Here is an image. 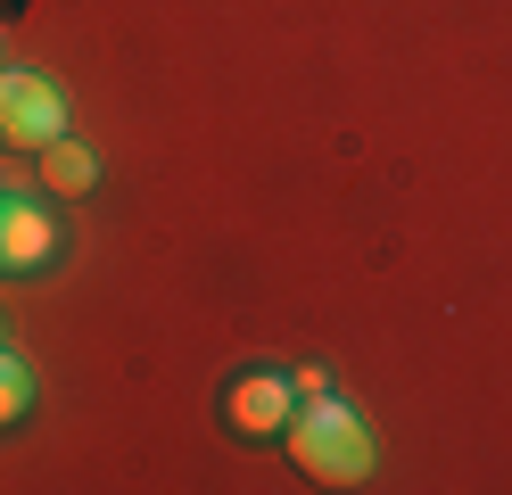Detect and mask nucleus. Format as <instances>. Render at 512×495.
Masks as SVG:
<instances>
[{
    "label": "nucleus",
    "mask_w": 512,
    "mask_h": 495,
    "mask_svg": "<svg viewBox=\"0 0 512 495\" xmlns=\"http://www.w3.org/2000/svg\"><path fill=\"white\" fill-rule=\"evenodd\" d=\"M42 182H50L58 198H83L91 182H100V157H91L83 141H67V132H58V141L42 149Z\"/></svg>",
    "instance_id": "39448f33"
},
{
    "label": "nucleus",
    "mask_w": 512,
    "mask_h": 495,
    "mask_svg": "<svg viewBox=\"0 0 512 495\" xmlns=\"http://www.w3.org/2000/svg\"><path fill=\"white\" fill-rule=\"evenodd\" d=\"M290 454H298V471L306 479H323V487H364L372 479V429L364 413H347L339 396H298V413H290Z\"/></svg>",
    "instance_id": "f257e3e1"
},
{
    "label": "nucleus",
    "mask_w": 512,
    "mask_h": 495,
    "mask_svg": "<svg viewBox=\"0 0 512 495\" xmlns=\"http://www.w3.org/2000/svg\"><path fill=\"white\" fill-rule=\"evenodd\" d=\"M50 240H58V223L34 198H0V273H34L50 256Z\"/></svg>",
    "instance_id": "20e7f679"
},
{
    "label": "nucleus",
    "mask_w": 512,
    "mask_h": 495,
    "mask_svg": "<svg viewBox=\"0 0 512 495\" xmlns=\"http://www.w3.org/2000/svg\"><path fill=\"white\" fill-rule=\"evenodd\" d=\"M25 405H34V372H25V363L0 347V429H9V421H25Z\"/></svg>",
    "instance_id": "423d86ee"
},
{
    "label": "nucleus",
    "mask_w": 512,
    "mask_h": 495,
    "mask_svg": "<svg viewBox=\"0 0 512 495\" xmlns=\"http://www.w3.org/2000/svg\"><path fill=\"white\" fill-rule=\"evenodd\" d=\"M223 413H232L240 438H281V429H290V413H298V388L273 380V372H240L232 396H223Z\"/></svg>",
    "instance_id": "7ed1b4c3"
},
{
    "label": "nucleus",
    "mask_w": 512,
    "mask_h": 495,
    "mask_svg": "<svg viewBox=\"0 0 512 495\" xmlns=\"http://www.w3.org/2000/svg\"><path fill=\"white\" fill-rule=\"evenodd\" d=\"M67 132V91L34 66H0V141L9 149H50Z\"/></svg>",
    "instance_id": "f03ea898"
}]
</instances>
